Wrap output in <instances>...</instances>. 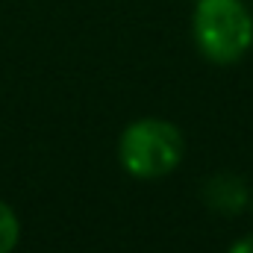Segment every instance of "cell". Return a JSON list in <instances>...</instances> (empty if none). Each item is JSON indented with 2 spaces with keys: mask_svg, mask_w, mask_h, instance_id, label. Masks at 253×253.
Returning a JSON list of instances; mask_svg holds the SVG:
<instances>
[{
  "mask_svg": "<svg viewBox=\"0 0 253 253\" xmlns=\"http://www.w3.org/2000/svg\"><path fill=\"white\" fill-rule=\"evenodd\" d=\"M18 239H21V221L15 209L6 200H0V253H12L18 248Z\"/></svg>",
  "mask_w": 253,
  "mask_h": 253,
  "instance_id": "obj_4",
  "label": "cell"
},
{
  "mask_svg": "<svg viewBox=\"0 0 253 253\" xmlns=\"http://www.w3.org/2000/svg\"><path fill=\"white\" fill-rule=\"evenodd\" d=\"M186 153L183 132L165 118H138L121 132L118 159L135 180L168 177Z\"/></svg>",
  "mask_w": 253,
  "mask_h": 253,
  "instance_id": "obj_1",
  "label": "cell"
},
{
  "mask_svg": "<svg viewBox=\"0 0 253 253\" xmlns=\"http://www.w3.org/2000/svg\"><path fill=\"white\" fill-rule=\"evenodd\" d=\"M197 50L215 65L239 62L253 44V15L242 0H197Z\"/></svg>",
  "mask_w": 253,
  "mask_h": 253,
  "instance_id": "obj_2",
  "label": "cell"
},
{
  "mask_svg": "<svg viewBox=\"0 0 253 253\" xmlns=\"http://www.w3.org/2000/svg\"><path fill=\"white\" fill-rule=\"evenodd\" d=\"M206 203L221 212H239L248 203V189L233 174H218L206 183Z\"/></svg>",
  "mask_w": 253,
  "mask_h": 253,
  "instance_id": "obj_3",
  "label": "cell"
},
{
  "mask_svg": "<svg viewBox=\"0 0 253 253\" xmlns=\"http://www.w3.org/2000/svg\"><path fill=\"white\" fill-rule=\"evenodd\" d=\"M227 253H253V236H245V239L233 242V248Z\"/></svg>",
  "mask_w": 253,
  "mask_h": 253,
  "instance_id": "obj_5",
  "label": "cell"
}]
</instances>
